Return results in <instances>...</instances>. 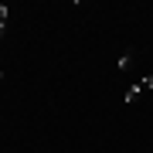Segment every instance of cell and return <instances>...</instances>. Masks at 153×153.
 I'll list each match as a JSON object with an SVG mask.
<instances>
[{
  "mask_svg": "<svg viewBox=\"0 0 153 153\" xmlns=\"http://www.w3.org/2000/svg\"><path fill=\"white\" fill-rule=\"evenodd\" d=\"M140 95H143V85H140V82H136V85H133V88H126V102H129V105H133V102H136V99H140Z\"/></svg>",
  "mask_w": 153,
  "mask_h": 153,
  "instance_id": "6da1fadb",
  "label": "cell"
},
{
  "mask_svg": "<svg viewBox=\"0 0 153 153\" xmlns=\"http://www.w3.org/2000/svg\"><path fill=\"white\" fill-rule=\"evenodd\" d=\"M116 68H119V71L133 68V55H129V51H126V55H119V61H116Z\"/></svg>",
  "mask_w": 153,
  "mask_h": 153,
  "instance_id": "7a4b0ae2",
  "label": "cell"
},
{
  "mask_svg": "<svg viewBox=\"0 0 153 153\" xmlns=\"http://www.w3.org/2000/svg\"><path fill=\"white\" fill-rule=\"evenodd\" d=\"M7 17H10V7H7V4H0V24H7Z\"/></svg>",
  "mask_w": 153,
  "mask_h": 153,
  "instance_id": "3957f363",
  "label": "cell"
},
{
  "mask_svg": "<svg viewBox=\"0 0 153 153\" xmlns=\"http://www.w3.org/2000/svg\"><path fill=\"white\" fill-rule=\"evenodd\" d=\"M140 85H143V92H146V88H153V75H143V78H140Z\"/></svg>",
  "mask_w": 153,
  "mask_h": 153,
  "instance_id": "277c9868",
  "label": "cell"
},
{
  "mask_svg": "<svg viewBox=\"0 0 153 153\" xmlns=\"http://www.w3.org/2000/svg\"><path fill=\"white\" fill-rule=\"evenodd\" d=\"M4 31H7V24H0V38H4Z\"/></svg>",
  "mask_w": 153,
  "mask_h": 153,
  "instance_id": "5b68a950",
  "label": "cell"
}]
</instances>
